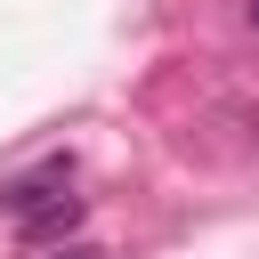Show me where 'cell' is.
<instances>
[{"label":"cell","instance_id":"1","mask_svg":"<svg viewBox=\"0 0 259 259\" xmlns=\"http://www.w3.org/2000/svg\"><path fill=\"white\" fill-rule=\"evenodd\" d=\"M0 202H8L16 235H24V243H49V251H57V243L81 227V210H89V202L73 194V162H65V154H57V162H40V170H24Z\"/></svg>","mask_w":259,"mask_h":259},{"label":"cell","instance_id":"2","mask_svg":"<svg viewBox=\"0 0 259 259\" xmlns=\"http://www.w3.org/2000/svg\"><path fill=\"white\" fill-rule=\"evenodd\" d=\"M49 259H105V251H97V243H57Z\"/></svg>","mask_w":259,"mask_h":259},{"label":"cell","instance_id":"3","mask_svg":"<svg viewBox=\"0 0 259 259\" xmlns=\"http://www.w3.org/2000/svg\"><path fill=\"white\" fill-rule=\"evenodd\" d=\"M243 16H251V32H259V0H243Z\"/></svg>","mask_w":259,"mask_h":259}]
</instances>
